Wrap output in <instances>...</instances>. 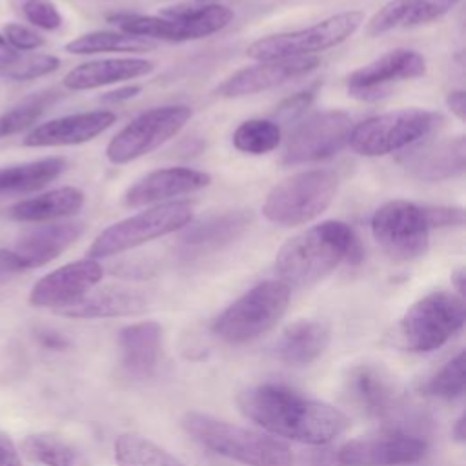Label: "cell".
<instances>
[{
    "mask_svg": "<svg viewBox=\"0 0 466 466\" xmlns=\"http://www.w3.org/2000/svg\"><path fill=\"white\" fill-rule=\"evenodd\" d=\"M237 406L268 433L313 446L335 441L350 426L348 415L333 404L306 397L282 382L244 388L237 395Z\"/></svg>",
    "mask_w": 466,
    "mask_h": 466,
    "instance_id": "1",
    "label": "cell"
},
{
    "mask_svg": "<svg viewBox=\"0 0 466 466\" xmlns=\"http://www.w3.org/2000/svg\"><path fill=\"white\" fill-rule=\"evenodd\" d=\"M362 244L342 220H324L288 238L275 255V275L289 288L311 286L328 277L340 262L359 264Z\"/></svg>",
    "mask_w": 466,
    "mask_h": 466,
    "instance_id": "2",
    "label": "cell"
},
{
    "mask_svg": "<svg viewBox=\"0 0 466 466\" xmlns=\"http://www.w3.org/2000/svg\"><path fill=\"white\" fill-rule=\"evenodd\" d=\"M233 11L215 0H189L164 7L160 15L111 13L107 22L118 31L147 40L187 42L206 38L229 25Z\"/></svg>",
    "mask_w": 466,
    "mask_h": 466,
    "instance_id": "3",
    "label": "cell"
},
{
    "mask_svg": "<svg viewBox=\"0 0 466 466\" xmlns=\"http://www.w3.org/2000/svg\"><path fill=\"white\" fill-rule=\"evenodd\" d=\"M182 428L204 448L248 466H293L289 446L262 431L242 428L208 413L187 411Z\"/></svg>",
    "mask_w": 466,
    "mask_h": 466,
    "instance_id": "4",
    "label": "cell"
},
{
    "mask_svg": "<svg viewBox=\"0 0 466 466\" xmlns=\"http://www.w3.org/2000/svg\"><path fill=\"white\" fill-rule=\"evenodd\" d=\"M466 320L462 297L431 291L413 302L386 335V344L400 351L422 353L444 346Z\"/></svg>",
    "mask_w": 466,
    "mask_h": 466,
    "instance_id": "5",
    "label": "cell"
},
{
    "mask_svg": "<svg viewBox=\"0 0 466 466\" xmlns=\"http://www.w3.org/2000/svg\"><path fill=\"white\" fill-rule=\"evenodd\" d=\"M339 175L331 169L299 171L269 189L262 204L268 222L297 228L319 218L335 200Z\"/></svg>",
    "mask_w": 466,
    "mask_h": 466,
    "instance_id": "6",
    "label": "cell"
},
{
    "mask_svg": "<svg viewBox=\"0 0 466 466\" xmlns=\"http://www.w3.org/2000/svg\"><path fill=\"white\" fill-rule=\"evenodd\" d=\"M291 288L279 279L255 284L233 300L213 322L217 337L229 344H244L269 331L286 313Z\"/></svg>",
    "mask_w": 466,
    "mask_h": 466,
    "instance_id": "7",
    "label": "cell"
},
{
    "mask_svg": "<svg viewBox=\"0 0 466 466\" xmlns=\"http://www.w3.org/2000/svg\"><path fill=\"white\" fill-rule=\"evenodd\" d=\"M439 122V113L419 107L380 113L355 124L346 146L360 157H384L417 146Z\"/></svg>",
    "mask_w": 466,
    "mask_h": 466,
    "instance_id": "8",
    "label": "cell"
},
{
    "mask_svg": "<svg viewBox=\"0 0 466 466\" xmlns=\"http://www.w3.org/2000/svg\"><path fill=\"white\" fill-rule=\"evenodd\" d=\"M362 22H364L362 11L359 9L342 11L309 27L257 38L248 46L246 55L258 62L317 56V53L337 47L342 42H346L350 36H353Z\"/></svg>",
    "mask_w": 466,
    "mask_h": 466,
    "instance_id": "9",
    "label": "cell"
},
{
    "mask_svg": "<svg viewBox=\"0 0 466 466\" xmlns=\"http://www.w3.org/2000/svg\"><path fill=\"white\" fill-rule=\"evenodd\" d=\"M193 218V204L186 200H171L166 204H157L107 226L96 235L87 249L89 258H106L146 242L160 238L164 235L175 233L187 226Z\"/></svg>",
    "mask_w": 466,
    "mask_h": 466,
    "instance_id": "10",
    "label": "cell"
},
{
    "mask_svg": "<svg viewBox=\"0 0 466 466\" xmlns=\"http://www.w3.org/2000/svg\"><path fill=\"white\" fill-rule=\"evenodd\" d=\"M191 116L193 109L186 104L151 107L135 116L107 142L106 157L115 166L129 164L177 137Z\"/></svg>",
    "mask_w": 466,
    "mask_h": 466,
    "instance_id": "11",
    "label": "cell"
},
{
    "mask_svg": "<svg viewBox=\"0 0 466 466\" xmlns=\"http://www.w3.org/2000/svg\"><path fill=\"white\" fill-rule=\"evenodd\" d=\"M371 237L393 260L408 262L426 255L430 226L422 206L408 200H390L371 217Z\"/></svg>",
    "mask_w": 466,
    "mask_h": 466,
    "instance_id": "12",
    "label": "cell"
},
{
    "mask_svg": "<svg viewBox=\"0 0 466 466\" xmlns=\"http://www.w3.org/2000/svg\"><path fill=\"white\" fill-rule=\"evenodd\" d=\"M351 127V116L342 109H326L302 118L288 135L282 164L297 166L335 157L348 144Z\"/></svg>",
    "mask_w": 466,
    "mask_h": 466,
    "instance_id": "13",
    "label": "cell"
},
{
    "mask_svg": "<svg viewBox=\"0 0 466 466\" xmlns=\"http://www.w3.org/2000/svg\"><path fill=\"white\" fill-rule=\"evenodd\" d=\"M428 451L426 439L400 428L351 439L337 451L340 466H408Z\"/></svg>",
    "mask_w": 466,
    "mask_h": 466,
    "instance_id": "14",
    "label": "cell"
},
{
    "mask_svg": "<svg viewBox=\"0 0 466 466\" xmlns=\"http://www.w3.org/2000/svg\"><path fill=\"white\" fill-rule=\"evenodd\" d=\"M426 73V58L413 49H393L368 62L348 76L346 89L351 98L373 102L390 93L397 82L413 80Z\"/></svg>",
    "mask_w": 466,
    "mask_h": 466,
    "instance_id": "15",
    "label": "cell"
},
{
    "mask_svg": "<svg viewBox=\"0 0 466 466\" xmlns=\"http://www.w3.org/2000/svg\"><path fill=\"white\" fill-rule=\"evenodd\" d=\"M344 395L355 410L373 419L391 417L402 402L397 380L382 366L371 362L355 364L348 370Z\"/></svg>",
    "mask_w": 466,
    "mask_h": 466,
    "instance_id": "16",
    "label": "cell"
},
{
    "mask_svg": "<svg viewBox=\"0 0 466 466\" xmlns=\"http://www.w3.org/2000/svg\"><path fill=\"white\" fill-rule=\"evenodd\" d=\"M104 277V268L95 258L67 262L35 282L29 304L35 308H62L91 291Z\"/></svg>",
    "mask_w": 466,
    "mask_h": 466,
    "instance_id": "17",
    "label": "cell"
},
{
    "mask_svg": "<svg viewBox=\"0 0 466 466\" xmlns=\"http://www.w3.org/2000/svg\"><path fill=\"white\" fill-rule=\"evenodd\" d=\"M320 66L319 56L288 58V60H268L255 66L242 67L228 76L215 93L222 98H238L255 95L260 91L273 89L286 82L308 76Z\"/></svg>",
    "mask_w": 466,
    "mask_h": 466,
    "instance_id": "18",
    "label": "cell"
},
{
    "mask_svg": "<svg viewBox=\"0 0 466 466\" xmlns=\"http://www.w3.org/2000/svg\"><path fill=\"white\" fill-rule=\"evenodd\" d=\"M116 120V115L109 109L73 113L66 116H56L42 122L27 131L22 138L24 147H62L78 146L91 142L106 129H109Z\"/></svg>",
    "mask_w": 466,
    "mask_h": 466,
    "instance_id": "19",
    "label": "cell"
},
{
    "mask_svg": "<svg viewBox=\"0 0 466 466\" xmlns=\"http://www.w3.org/2000/svg\"><path fill=\"white\" fill-rule=\"evenodd\" d=\"M211 184V177L193 167H162L147 173L124 193V204L129 208L166 204L177 197L200 191Z\"/></svg>",
    "mask_w": 466,
    "mask_h": 466,
    "instance_id": "20",
    "label": "cell"
},
{
    "mask_svg": "<svg viewBox=\"0 0 466 466\" xmlns=\"http://www.w3.org/2000/svg\"><path fill=\"white\" fill-rule=\"evenodd\" d=\"M400 166L413 178L422 182H441L464 171L466 138L464 135L441 142L410 147L399 158Z\"/></svg>",
    "mask_w": 466,
    "mask_h": 466,
    "instance_id": "21",
    "label": "cell"
},
{
    "mask_svg": "<svg viewBox=\"0 0 466 466\" xmlns=\"http://www.w3.org/2000/svg\"><path fill=\"white\" fill-rule=\"evenodd\" d=\"M84 229L82 222L71 220L38 224L18 237L15 253L20 257L25 271L42 268L69 249L84 235Z\"/></svg>",
    "mask_w": 466,
    "mask_h": 466,
    "instance_id": "22",
    "label": "cell"
},
{
    "mask_svg": "<svg viewBox=\"0 0 466 466\" xmlns=\"http://www.w3.org/2000/svg\"><path fill=\"white\" fill-rule=\"evenodd\" d=\"M147 309V297L137 288L104 286L91 289L80 299L53 309L67 319H109L140 315Z\"/></svg>",
    "mask_w": 466,
    "mask_h": 466,
    "instance_id": "23",
    "label": "cell"
},
{
    "mask_svg": "<svg viewBox=\"0 0 466 466\" xmlns=\"http://www.w3.org/2000/svg\"><path fill=\"white\" fill-rule=\"evenodd\" d=\"M155 71V64L146 58H100L78 64L64 76L69 91H93L104 86L135 80Z\"/></svg>",
    "mask_w": 466,
    "mask_h": 466,
    "instance_id": "24",
    "label": "cell"
},
{
    "mask_svg": "<svg viewBox=\"0 0 466 466\" xmlns=\"http://www.w3.org/2000/svg\"><path fill=\"white\" fill-rule=\"evenodd\" d=\"M162 346V326L155 320L129 324L118 333L120 362L133 379L151 377L157 370Z\"/></svg>",
    "mask_w": 466,
    "mask_h": 466,
    "instance_id": "25",
    "label": "cell"
},
{
    "mask_svg": "<svg viewBox=\"0 0 466 466\" xmlns=\"http://www.w3.org/2000/svg\"><path fill=\"white\" fill-rule=\"evenodd\" d=\"M461 0H390L368 22V35L417 27L446 16Z\"/></svg>",
    "mask_w": 466,
    "mask_h": 466,
    "instance_id": "26",
    "label": "cell"
},
{
    "mask_svg": "<svg viewBox=\"0 0 466 466\" xmlns=\"http://www.w3.org/2000/svg\"><path fill=\"white\" fill-rule=\"evenodd\" d=\"M86 202L82 189L75 186H60L35 197L15 202L7 209V217L24 224H47L76 215Z\"/></svg>",
    "mask_w": 466,
    "mask_h": 466,
    "instance_id": "27",
    "label": "cell"
},
{
    "mask_svg": "<svg viewBox=\"0 0 466 466\" xmlns=\"http://www.w3.org/2000/svg\"><path fill=\"white\" fill-rule=\"evenodd\" d=\"M331 340V328L324 320L300 319L280 333L275 344V357L289 366H308L317 360Z\"/></svg>",
    "mask_w": 466,
    "mask_h": 466,
    "instance_id": "28",
    "label": "cell"
},
{
    "mask_svg": "<svg viewBox=\"0 0 466 466\" xmlns=\"http://www.w3.org/2000/svg\"><path fill=\"white\" fill-rule=\"evenodd\" d=\"M67 167L64 157H44L0 167V202L31 195L55 182Z\"/></svg>",
    "mask_w": 466,
    "mask_h": 466,
    "instance_id": "29",
    "label": "cell"
},
{
    "mask_svg": "<svg viewBox=\"0 0 466 466\" xmlns=\"http://www.w3.org/2000/svg\"><path fill=\"white\" fill-rule=\"evenodd\" d=\"M249 220L251 215L246 211H228L197 224L184 226L178 240L187 253L217 249L237 238L248 228Z\"/></svg>",
    "mask_w": 466,
    "mask_h": 466,
    "instance_id": "30",
    "label": "cell"
},
{
    "mask_svg": "<svg viewBox=\"0 0 466 466\" xmlns=\"http://www.w3.org/2000/svg\"><path fill=\"white\" fill-rule=\"evenodd\" d=\"M24 455L44 466H89L86 453L55 433H31L22 441Z\"/></svg>",
    "mask_w": 466,
    "mask_h": 466,
    "instance_id": "31",
    "label": "cell"
},
{
    "mask_svg": "<svg viewBox=\"0 0 466 466\" xmlns=\"http://www.w3.org/2000/svg\"><path fill=\"white\" fill-rule=\"evenodd\" d=\"M153 40L127 35L122 31H89L66 44L71 55H96V53H144L153 49Z\"/></svg>",
    "mask_w": 466,
    "mask_h": 466,
    "instance_id": "32",
    "label": "cell"
},
{
    "mask_svg": "<svg viewBox=\"0 0 466 466\" xmlns=\"http://www.w3.org/2000/svg\"><path fill=\"white\" fill-rule=\"evenodd\" d=\"M118 466H184L175 455L138 433H122L115 441Z\"/></svg>",
    "mask_w": 466,
    "mask_h": 466,
    "instance_id": "33",
    "label": "cell"
},
{
    "mask_svg": "<svg viewBox=\"0 0 466 466\" xmlns=\"http://www.w3.org/2000/svg\"><path fill=\"white\" fill-rule=\"evenodd\" d=\"M282 129L271 118H249L237 126L231 142L233 147L246 155H266L279 147Z\"/></svg>",
    "mask_w": 466,
    "mask_h": 466,
    "instance_id": "34",
    "label": "cell"
},
{
    "mask_svg": "<svg viewBox=\"0 0 466 466\" xmlns=\"http://www.w3.org/2000/svg\"><path fill=\"white\" fill-rule=\"evenodd\" d=\"M60 96L56 91H40L15 104L7 111L0 113V138L18 135L22 131L33 129L46 109Z\"/></svg>",
    "mask_w": 466,
    "mask_h": 466,
    "instance_id": "35",
    "label": "cell"
},
{
    "mask_svg": "<svg viewBox=\"0 0 466 466\" xmlns=\"http://www.w3.org/2000/svg\"><path fill=\"white\" fill-rule=\"evenodd\" d=\"M466 382V364H464V351L453 355L442 368L433 373L428 382L422 386L424 393L439 397V399H457L464 393Z\"/></svg>",
    "mask_w": 466,
    "mask_h": 466,
    "instance_id": "36",
    "label": "cell"
},
{
    "mask_svg": "<svg viewBox=\"0 0 466 466\" xmlns=\"http://www.w3.org/2000/svg\"><path fill=\"white\" fill-rule=\"evenodd\" d=\"M60 67V58L47 53H20L13 67L4 75V78L13 82H29L55 73Z\"/></svg>",
    "mask_w": 466,
    "mask_h": 466,
    "instance_id": "37",
    "label": "cell"
},
{
    "mask_svg": "<svg viewBox=\"0 0 466 466\" xmlns=\"http://www.w3.org/2000/svg\"><path fill=\"white\" fill-rule=\"evenodd\" d=\"M22 16L36 29L56 31L64 24V16L51 0H22Z\"/></svg>",
    "mask_w": 466,
    "mask_h": 466,
    "instance_id": "38",
    "label": "cell"
},
{
    "mask_svg": "<svg viewBox=\"0 0 466 466\" xmlns=\"http://www.w3.org/2000/svg\"><path fill=\"white\" fill-rule=\"evenodd\" d=\"M315 95H317V86L313 87H308V89H302L288 98H284L273 111L271 115V120L277 122L279 126L280 124H291L299 118L304 116V113L309 109V106L313 104L315 100Z\"/></svg>",
    "mask_w": 466,
    "mask_h": 466,
    "instance_id": "39",
    "label": "cell"
},
{
    "mask_svg": "<svg viewBox=\"0 0 466 466\" xmlns=\"http://www.w3.org/2000/svg\"><path fill=\"white\" fill-rule=\"evenodd\" d=\"M2 35L5 36V40H7L16 51H22V53L36 51V49H40V47L46 44L44 36H42L36 29L25 25V24H20V22H11V24H7V25L4 27Z\"/></svg>",
    "mask_w": 466,
    "mask_h": 466,
    "instance_id": "40",
    "label": "cell"
},
{
    "mask_svg": "<svg viewBox=\"0 0 466 466\" xmlns=\"http://www.w3.org/2000/svg\"><path fill=\"white\" fill-rule=\"evenodd\" d=\"M426 222L431 228H453L464 224V209L451 206H422Z\"/></svg>",
    "mask_w": 466,
    "mask_h": 466,
    "instance_id": "41",
    "label": "cell"
},
{
    "mask_svg": "<svg viewBox=\"0 0 466 466\" xmlns=\"http://www.w3.org/2000/svg\"><path fill=\"white\" fill-rule=\"evenodd\" d=\"M25 271L20 257L15 253V249L0 248V286L15 279L18 273Z\"/></svg>",
    "mask_w": 466,
    "mask_h": 466,
    "instance_id": "42",
    "label": "cell"
},
{
    "mask_svg": "<svg viewBox=\"0 0 466 466\" xmlns=\"http://www.w3.org/2000/svg\"><path fill=\"white\" fill-rule=\"evenodd\" d=\"M35 340L46 348V350H51V351H62L69 346V340L56 329H51V328H36L35 329Z\"/></svg>",
    "mask_w": 466,
    "mask_h": 466,
    "instance_id": "43",
    "label": "cell"
},
{
    "mask_svg": "<svg viewBox=\"0 0 466 466\" xmlns=\"http://www.w3.org/2000/svg\"><path fill=\"white\" fill-rule=\"evenodd\" d=\"M0 466H22V459L13 439L2 430H0Z\"/></svg>",
    "mask_w": 466,
    "mask_h": 466,
    "instance_id": "44",
    "label": "cell"
},
{
    "mask_svg": "<svg viewBox=\"0 0 466 466\" xmlns=\"http://www.w3.org/2000/svg\"><path fill=\"white\" fill-rule=\"evenodd\" d=\"M142 91V86L140 84H131V86H122L118 89H113V91H107L102 95V102L104 104H122V102H127L131 98H135L138 93Z\"/></svg>",
    "mask_w": 466,
    "mask_h": 466,
    "instance_id": "45",
    "label": "cell"
},
{
    "mask_svg": "<svg viewBox=\"0 0 466 466\" xmlns=\"http://www.w3.org/2000/svg\"><path fill=\"white\" fill-rule=\"evenodd\" d=\"M446 107L461 120H466V93L462 89H451L446 95Z\"/></svg>",
    "mask_w": 466,
    "mask_h": 466,
    "instance_id": "46",
    "label": "cell"
},
{
    "mask_svg": "<svg viewBox=\"0 0 466 466\" xmlns=\"http://www.w3.org/2000/svg\"><path fill=\"white\" fill-rule=\"evenodd\" d=\"M22 51H16L7 40L5 36L0 33V75L4 76L11 67L13 64L16 62V58L20 56Z\"/></svg>",
    "mask_w": 466,
    "mask_h": 466,
    "instance_id": "47",
    "label": "cell"
},
{
    "mask_svg": "<svg viewBox=\"0 0 466 466\" xmlns=\"http://www.w3.org/2000/svg\"><path fill=\"white\" fill-rule=\"evenodd\" d=\"M451 284H453L457 295L464 297V284H466V271H464V268H457L451 273Z\"/></svg>",
    "mask_w": 466,
    "mask_h": 466,
    "instance_id": "48",
    "label": "cell"
},
{
    "mask_svg": "<svg viewBox=\"0 0 466 466\" xmlns=\"http://www.w3.org/2000/svg\"><path fill=\"white\" fill-rule=\"evenodd\" d=\"M464 426H466V417H464V415H461V417L457 419V422H455L453 430H451V433H453L455 441H459V442H462V441H464V437H466Z\"/></svg>",
    "mask_w": 466,
    "mask_h": 466,
    "instance_id": "49",
    "label": "cell"
}]
</instances>
